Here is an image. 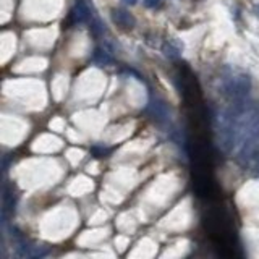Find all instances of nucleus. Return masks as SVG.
<instances>
[{
  "label": "nucleus",
  "mask_w": 259,
  "mask_h": 259,
  "mask_svg": "<svg viewBox=\"0 0 259 259\" xmlns=\"http://www.w3.org/2000/svg\"><path fill=\"white\" fill-rule=\"evenodd\" d=\"M91 152L94 154L96 157H104V156H106V154L109 152V149H106V147H97V146H96V147H92Z\"/></svg>",
  "instance_id": "8"
},
{
  "label": "nucleus",
  "mask_w": 259,
  "mask_h": 259,
  "mask_svg": "<svg viewBox=\"0 0 259 259\" xmlns=\"http://www.w3.org/2000/svg\"><path fill=\"white\" fill-rule=\"evenodd\" d=\"M91 29H92V32H94L96 36H101L102 32L106 31V25H104V23H101V20H96L94 23H92Z\"/></svg>",
  "instance_id": "7"
},
{
  "label": "nucleus",
  "mask_w": 259,
  "mask_h": 259,
  "mask_svg": "<svg viewBox=\"0 0 259 259\" xmlns=\"http://www.w3.org/2000/svg\"><path fill=\"white\" fill-rule=\"evenodd\" d=\"M92 62H96L97 65H112L114 63V57L110 55V52H107V49H101L97 47L94 49V54H92Z\"/></svg>",
  "instance_id": "6"
},
{
  "label": "nucleus",
  "mask_w": 259,
  "mask_h": 259,
  "mask_svg": "<svg viewBox=\"0 0 259 259\" xmlns=\"http://www.w3.org/2000/svg\"><path fill=\"white\" fill-rule=\"evenodd\" d=\"M181 49H183V44L175 42L173 39H169L167 42H164L162 52H164V55H165L167 58H170V60H177V58H180V55H181Z\"/></svg>",
  "instance_id": "5"
},
{
  "label": "nucleus",
  "mask_w": 259,
  "mask_h": 259,
  "mask_svg": "<svg viewBox=\"0 0 259 259\" xmlns=\"http://www.w3.org/2000/svg\"><path fill=\"white\" fill-rule=\"evenodd\" d=\"M250 78L246 75H238L233 76L229 83V91L232 92L233 96H245L248 91H250Z\"/></svg>",
  "instance_id": "3"
},
{
  "label": "nucleus",
  "mask_w": 259,
  "mask_h": 259,
  "mask_svg": "<svg viewBox=\"0 0 259 259\" xmlns=\"http://www.w3.org/2000/svg\"><path fill=\"white\" fill-rule=\"evenodd\" d=\"M161 3V0H144V5L147 8H156Z\"/></svg>",
  "instance_id": "9"
},
{
  "label": "nucleus",
  "mask_w": 259,
  "mask_h": 259,
  "mask_svg": "<svg viewBox=\"0 0 259 259\" xmlns=\"http://www.w3.org/2000/svg\"><path fill=\"white\" fill-rule=\"evenodd\" d=\"M125 3H128V5H136L138 0H123Z\"/></svg>",
  "instance_id": "10"
},
{
  "label": "nucleus",
  "mask_w": 259,
  "mask_h": 259,
  "mask_svg": "<svg viewBox=\"0 0 259 259\" xmlns=\"http://www.w3.org/2000/svg\"><path fill=\"white\" fill-rule=\"evenodd\" d=\"M70 16H71V21H73V23H85V21L89 20L91 12L85 2H76L75 7L71 8Z\"/></svg>",
  "instance_id": "4"
},
{
  "label": "nucleus",
  "mask_w": 259,
  "mask_h": 259,
  "mask_svg": "<svg viewBox=\"0 0 259 259\" xmlns=\"http://www.w3.org/2000/svg\"><path fill=\"white\" fill-rule=\"evenodd\" d=\"M255 15L258 16V18H259V3H256V5H255Z\"/></svg>",
  "instance_id": "11"
},
{
  "label": "nucleus",
  "mask_w": 259,
  "mask_h": 259,
  "mask_svg": "<svg viewBox=\"0 0 259 259\" xmlns=\"http://www.w3.org/2000/svg\"><path fill=\"white\" fill-rule=\"evenodd\" d=\"M146 112L159 123H167L170 120V109L164 101H161V99H152V101L147 104Z\"/></svg>",
  "instance_id": "1"
},
{
  "label": "nucleus",
  "mask_w": 259,
  "mask_h": 259,
  "mask_svg": "<svg viewBox=\"0 0 259 259\" xmlns=\"http://www.w3.org/2000/svg\"><path fill=\"white\" fill-rule=\"evenodd\" d=\"M112 20H114V23H117L120 28H123V29H133V28L136 26L135 16L123 8H114L112 10Z\"/></svg>",
  "instance_id": "2"
}]
</instances>
